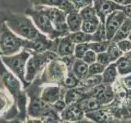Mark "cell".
<instances>
[{"instance_id": "cell-1", "label": "cell", "mask_w": 131, "mask_h": 123, "mask_svg": "<svg viewBox=\"0 0 131 123\" xmlns=\"http://www.w3.org/2000/svg\"><path fill=\"white\" fill-rule=\"evenodd\" d=\"M0 19H3L9 29L21 38L36 41L44 36L35 26L32 20L25 13H16L11 11L3 12Z\"/></svg>"}, {"instance_id": "cell-2", "label": "cell", "mask_w": 131, "mask_h": 123, "mask_svg": "<svg viewBox=\"0 0 131 123\" xmlns=\"http://www.w3.org/2000/svg\"><path fill=\"white\" fill-rule=\"evenodd\" d=\"M34 42L25 39L12 31L3 19H0V55L11 56L26 48L32 52Z\"/></svg>"}, {"instance_id": "cell-3", "label": "cell", "mask_w": 131, "mask_h": 123, "mask_svg": "<svg viewBox=\"0 0 131 123\" xmlns=\"http://www.w3.org/2000/svg\"><path fill=\"white\" fill-rule=\"evenodd\" d=\"M25 14L30 17L38 30L52 40L60 37L49 18L38 6H32L25 10Z\"/></svg>"}, {"instance_id": "cell-4", "label": "cell", "mask_w": 131, "mask_h": 123, "mask_svg": "<svg viewBox=\"0 0 131 123\" xmlns=\"http://www.w3.org/2000/svg\"><path fill=\"white\" fill-rule=\"evenodd\" d=\"M31 55L32 52L30 50L24 48L19 53L11 56L1 55V60L3 65L6 66L12 71V73H13L20 80L25 82L26 80V64Z\"/></svg>"}, {"instance_id": "cell-5", "label": "cell", "mask_w": 131, "mask_h": 123, "mask_svg": "<svg viewBox=\"0 0 131 123\" xmlns=\"http://www.w3.org/2000/svg\"><path fill=\"white\" fill-rule=\"evenodd\" d=\"M58 57L59 56L57 53L52 51H46L40 53H33L26 64V80L28 82L31 81L41 69L46 67L51 61Z\"/></svg>"}, {"instance_id": "cell-6", "label": "cell", "mask_w": 131, "mask_h": 123, "mask_svg": "<svg viewBox=\"0 0 131 123\" xmlns=\"http://www.w3.org/2000/svg\"><path fill=\"white\" fill-rule=\"evenodd\" d=\"M68 71V67L60 57L51 61L44 68L43 76L45 81L50 83L63 84Z\"/></svg>"}, {"instance_id": "cell-7", "label": "cell", "mask_w": 131, "mask_h": 123, "mask_svg": "<svg viewBox=\"0 0 131 123\" xmlns=\"http://www.w3.org/2000/svg\"><path fill=\"white\" fill-rule=\"evenodd\" d=\"M127 16L123 12L122 10H117L113 12L106 16L105 20V28L106 32V38L107 40L111 41L114 37L115 34L118 30V29L121 27V26L125 22Z\"/></svg>"}, {"instance_id": "cell-8", "label": "cell", "mask_w": 131, "mask_h": 123, "mask_svg": "<svg viewBox=\"0 0 131 123\" xmlns=\"http://www.w3.org/2000/svg\"><path fill=\"white\" fill-rule=\"evenodd\" d=\"M93 7L100 20V22H105L106 16L117 10H122L123 7L113 2L112 0H93Z\"/></svg>"}, {"instance_id": "cell-9", "label": "cell", "mask_w": 131, "mask_h": 123, "mask_svg": "<svg viewBox=\"0 0 131 123\" xmlns=\"http://www.w3.org/2000/svg\"><path fill=\"white\" fill-rule=\"evenodd\" d=\"M32 6L54 7L59 8L67 14L76 11L71 0H28Z\"/></svg>"}, {"instance_id": "cell-10", "label": "cell", "mask_w": 131, "mask_h": 123, "mask_svg": "<svg viewBox=\"0 0 131 123\" xmlns=\"http://www.w3.org/2000/svg\"><path fill=\"white\" fill-rule=\"evenodd\" d=\"M84 114V112L80 108L79 104L75 102L66 107L62 112H61V118L64 121L76 122L83 120Z\"/></svg>"}, {"instance_id": "cell-11", "label": "cell", "mask_w": 131, "mask_h": 123, "mask_svg": "<svg viewBox=\"0 0 131 123\" xmlns=\"http://www.w3.org/2000/svg\"><path fill=\"white\" fill-rule=\"evenodd\" d=\"M75 44L71 40L70 35L61 37L58 39V45H57V54L59 57H64L74 55Z\"/></svg>"}, {"instance_id": "cell-12", "label": "cell", "mask_w": 131, "mask_h": 123, "mask_svg": "<svg viewBox=\"0 0 131 123\" xmlns=\"http://www.w3.org/2000/svg\"><path fill=\"white\" fill-rule=\"evenodd\" d=\"M61 96V89L58 85L56 86H47L44 88L41 94V99L48 104H53L59 99Z\"/></svg>"}, {"instance_id": "cell-13", "label": "cell", "mask_w": 131, "mask_h": 123, "mask_svg": "<svg viewBox=\"0 0 131 123\" xmlns=\"http://www.w3.org/2000/svg\"><path fill=\"white\" fill-rule=\"evenodd\" d=\"M86 91L87 90L82 87H76L67 90L64 94V101L67 106L75 104V102H78L80 100H81L84 98Z\"/></svg>"}, {"instance_id": "cell-14", "label": "cell", "mask_w": 131, "mask_h": 123, "mask_svg": "<svg viewBox=\"0 0 131 123\" xmlns=\"http://www.w3.org/2000/svg\"><path fill=\"white\" fill-rule=\"evenodd\" d=\"M77 104H79L80 108L84 111V113L101 109L104 107V106H102L100 102H98V100L96 99L94 97L84 96V98L78 102Z\"/></svg>"}, {"instance_id": "cell-15", "label": "cell", "mask_w": 131, "mask_h": 123, "mask_svg": "<svg viewBox=\"0 0 131 123\" xmlns=\"http://www.w3.org/2000/svg\"><path fill=\"white\" fill-rule=\"evenodd\" d=\"M66 22H67L70 33H75L81 30L83 20H82L78 11H75L71 12V13L67 14Z\"/></svg>"}, {"instance_id": "cell-16", "label": "cell", "mask_w": 131, "mask_h": 123, "mask_svg": "<svg viewBox=\"0 0 131 123\" xmlns=\"http://www.w3.org/2000/svg\"><path fill=\"white\" fill-rule=\"evenodd\" d=\"M71 71L80 81L84 80L89 76V65L82 59H75L71 67Z\"/></svg>"}, {"instance_id": "cell-17", "label": "cell", "mask_w": 131, "mask_h": 123, "mask_svg": "<svg viewBox=\"0 0 131 123\" xmlns=\"http://www.w3.org/2000/svg\"><path fill=\"white\" fill-rule=\"evenodd\" d=\"M118 75L119 74L117 71L116 63H112L108 66H106L103 73L102 74V84L112 85L116 80Z\"/></svg>"}, {"instance_id": "cell-18", "label": "cell", "mask_w": 131, "mask_h": 123, "mask_svg": "<svg viewBox=\"0 0 131 123\" xmlns=\"http://www.w3.org/2000/svg\"><path fill=\"white\" fill-rule=\"evenodd\" d=\"M51 108L49 104H46L42 99H35L33 101L30 108V114L35 117H38L39 116L42 117L43 115L47 112Z\"/></svg>"}, {"instance_id": "cell-19", "label": "cell", "mask_w": 131, "mask_h": 123, "mask_svg": "<svg viewBox=\"0 0 131 123\" xmlns=\"http://www.w3.org/2000/svg\"><path fill=\"white\" fill-rule=\"evenodd\" d=\"M131 31V19L127 17L121 27L118 29V30L115 34L114 37L111 41H113L115 43H117L119 41L128 39V36Z\"/></svg>"}, {"instance_id": "cell-20", "label": "cell", "mask_w": 131, "mask_h": 123, "mask_svg": "<svg viewBox=\"0 0 131 123\" xmlns=\"http://www.w3.org/2000/svg\"><path fill=\"white\" fill-rule=\"evenodd\" d=\"M118 74L120 76H126L131 74V61L125 55L121 56L116 61Z\"/></svg>"}, {"instance_id": "cell-21", "label": "cell", "mask_w": 131, "mask_h": 123, "mask_svg": "<svg viewBox=\"0 0 131 123\" xmlns=\"http://www.w3.org/2000/svg\"><path fill=\"white\" fill-rule=\"evenodd\" d=\"M102 83V75L96 76H88L84 80L80 81L78 87H82L86 90H89L93 87L99 85Z\"/></svg>"}, {"instance_id": "cell-22", "label": "cell", "mask_w": 131, "mask_h": 123, "mask_svg": "<svg viewBox=\"0 0 131 123\" xmlns=\"http://www.w3.org/2000/svg\"><path fill=\"white\" fill-rule=\"evenodd\" d=\"M79 13L81 16L82 20H86V22H100V20L98 18V16L96 13L95 9L93 8V6L86 7L83 9H81Z\"/></svg>"}, {"instance_id": "cell-23", "label": "cell", "mask_w": 131, "mask_h": 123, "mask_svg": "<svg viewBox=\"0 0 131 123\" xmlns=\"http://www.w3.org/2000/svg\"><path fill=\"white\" fill-rule=\"evenodd\" d=\"M70 37L75 44L92 42V35L84 33L82 30L75 33H70Z\"/></svg>"}, {"instance_id": "cell-24", "label": "cell", "mask_w": 131, "mask_h": 123, "mask_svg": "<svg viewBox=\"0 0 131 123\" xmlns=\"http://www.w3.org/2000/svg\"><path fill=\"white\" fill-rule=\"evenodd\" d=\"M106 52L107 53V54L110 57L111 63H116L121 56L124 55V53L118 48L117 44L113 42V41H111L110 42L107 50Z\"/></svg>"}, {"instance_id": "cell-25", "label": "cell", "mask_w": 131, "mask_h": 123, "mask_svg": "<svg viewBox=\"0 0 131 123\" xmlns=\"http://www.w3.org/2000/svg\"><path fill=\"white\" fill-rule=\"evenodd\" d=\"M79 84H80V80H78V78L75 76V74L73 73V71H71V68L68 69L67 74L65 77L63 84H62L63 86L69 89L78 87Z\"/></svg>"}, {"instance_id": "cell-26", "label": "cell", "mask_w": 131, "mask_h": 123, "mask_svg": "<svg viewBox=\"0 0 131 123\" xmlns=\"http://www.w3.org/2000/svg\"><path fill=\"white\" fill-rule=\"evenodd\" d=\"M107 40L105 25L100 22L96 31L92 35V42H102Z\"/></svg>"}, {"instance_id": "cell-27", "label": "cell", "mask_w": 131, "mask_h": 123, "mask_svg": "<svg viewBox=\"0 0 131 123\" xmlns=\"http://www.w3.org/2000/svg\"><path fill=\"white\" fill-rule=\"evenodd\" d=\"M111 41L106 40L102 42H90L89 43V48L95 53H104L107 50V48L110 44Z\"/></svg>"}, {"instance_id": "cell-28", "label": "cell", "mask_w": 131, "mask_h": 123, "mask_svg": "<svg viewBox=\"0 0 131 123\" xmlns=\"http://www.w3.org/2000/svg\"><path fill=\"white\" fill-rule=\"evenodd\" d=\"M89 43L84 44H75V52H74V56L77 59H82L85 53L89 50Z\"/></svg>"}, {"instance_id": "cell-29", "label": "cell", "mask_w": 131, "mask_h": 123, "mask_svg": "<svg viewBox=\"0 0 131 123\" xmlns=\"http://www.w3.org/2000/svg\"><path fill=\"white\" fill-rule=\"evenodd\" d=\"M99 23L94 22H86V20H84V22H82L81 30L84 33H87V34L93 35L97 29V26H98V25H99Z\"/></svg>"}, {"instance_id": "cell-30", "label": "cell", "mask_w": 131, "mask_h": 123, "mask_svg": "<svg viewBox=\"0 0 131 123\" xmlns=\"http://www.w3.org/2000/svg\"><path fill=\"white\" fill-rule=\"evenodd\" d=\"M106 67L98 63H93L89 65V76H96L102 75Z\"/></svg>"}, {"instance_id": "cell-31", "label": "cell", "mask_w": 131, "mask_h": 123, "mask_svg": "<svg viewBox=\"0 0 131 123\" xmlns=\"http://www.w3.org/2000/svg\"><path fill=\"white\" fill-rule=\"evenodd\" d=\"M72 3L74 4L75 10L80 12L81 9L89 7V6H93V0H71Z\"/></svg>"}, {"instance_id": "cell-32", "label": "cell", "mask_w": 131, "mask_h": 123, "mask_svg": "<svg viewBox=\"0 0 131 123\" xmlns=\"http://www.w3.org/2000/svg\"><path fill=\"white\" fill-rule=\"evenodd\" d=\"M84 63H86L88 65H90L93 63H96L97 61V53H95L93 51H92L91 49H89V51L85 53V54L84 55L83 58H82Z\"/></svg>"}, {"instance_id": "cell-33", "label": "cell", "mask_w": 131, "mask_h": 123, "mask_svg": "<svg viewBox=\"0 0 131 123\" xmlns=\"http://www.w3.org/2000/svg\"><path fill=\"white\" fill-rule=\"evenodd\" d=\"M97 63H100L102 65L105 66H108L109 64H111V60H110V57L107 54V53L104 52V53H97Z\"/></svg>"}, {"instance_id": "cell-34", "label": "cell", "mask_w": 131, "mask_h": 123, "mask_svg": "<svg viewBox=\"0 0 131 123\" xmlns=\"http://www.w3.org/2000/svg\"><path fill=\"white\" fill-rule=\"evenodd\" d=\"M116 44H117L118 48L124 53L131 51V41L129 40L128 39L121 40V41H119V42H117Z\"/></svg>"}, {"instance_id": "cell-35", "label": "cell", "mask_w": 131, "mask_h": 123, "mask_svg": "<svg viewBox=\"0 0 131 123\" xmlns=\"http://www.w3.org/2000/svg\"><path fill=\"white\" fill-rule=\"evenodd\" d=\"M52 106V108L54 109H56L57 111H58V112H61L66 108L67 104H66L64 99H59L58 101H57L55 104H53Z\"/></svg>"}, {"instance_id": "cell-36", "label": "cell", "mask_w": 131, "mask_h": 123, "mask_svg": "<svg viewBox=\"0 0 131 123\" xmlns=\"http://www.w3.org/2000/svg\"><path fill=\"white\" fill-rule=\"evenodd\" d=\"M121 84L126 89H131V75H129L127 76L122 77L120 79Z\"/></svg>"}, {"instance_id": "cell-37", "label": "cell", "mask_w": 131, "mask_h": 123, "mask_svg": "<svg viewBox=\"0 0 131 123\" xmlns=\"http://www.w3.org/2000/svg\"><path fill=\"white\" fill-rule=\"evenodd\" d=\"M122 11L125 14L127 17L131 19V4L127 5V6H124L122 8Z\"/></svg>"}, {"instance_id": "cell-38", "label": "cell", "mask_w": 131, "mask_h": 123, "mask_svg": "<svg viewBox=\"0 0 131 123\" xmlns=\"http://www.w3.org/2000/svg\"><path fill=\"white\" fill-rule=\"evenodd\" d=\"M112 1L115 2L116 3H117V4H119V5L122 6V7L131 4V0H112Z\"/></svg>"}, {"instance_id": "cell-39", "label": "cell", "mask_w": 131, "mask_h": 123, "mask_svg": "<svg viewBox=\"0 0 131 123\" xmlns=\"http://www.w3.org/2000/svg\"><path fill=\"white\" fill-rule=\"evenodd\" d=\"M6 98L3 96H0V112L6 107Z\"/></svg>"}, {"instance_id": "cell-40", "label": "cell", "mask_w": 131, "mask_h": 123, "mask_svg": "<svg viewBox=\"0 0 131 123\" xmlns=\"http://www.w3.org/2000/svg\"><path fill=\"white\" fill-rule=\"evenodd\" d=\"M25 123H43L41 120L39 119H30V120L26 121Z\"/></svg>"}, {"instance_id": "cell-41", "label": "cell", "mask_w": 131, "mask_h": 123, "mask_svg": "<svg viewBox=\"0 0 131 123\" xmlns=\"http://www.w3.org/2000/svg\"><path fill=\"white\" fill-rule=\"evenodd\" d=\"M126 97H127V99L131 100V89H127Z\"/></svg>"}, {"instance_id": "cell-42", "label": "cell", "mask_w": 131, "mask_h": 123, "mask_svg": "<svg viewBox=\"0 0 131 123\" xmlns=\"http://www.w3.org/2000/svg\"><path fill=\"white\" fill-rule=\"evenodd\" d=\"M124 55H125V57H128V58L131 61V51H129V52H128V53H124Z\"/></svg>"}, {"instance_id": "cell-43", "label": "cell", "mask_w": 131, "mask_h": 123, "mask_svg": "<svg viewBox=\"0 0 131 123\" xmlns=\"http://www.w3.org/2000/svg\"><path fill=\"white\" fill-rule=\"evenodd\" d=\"M128 39L131 41V31H130V33H129V36H128Z\"/></svg>"}]
</instances>
